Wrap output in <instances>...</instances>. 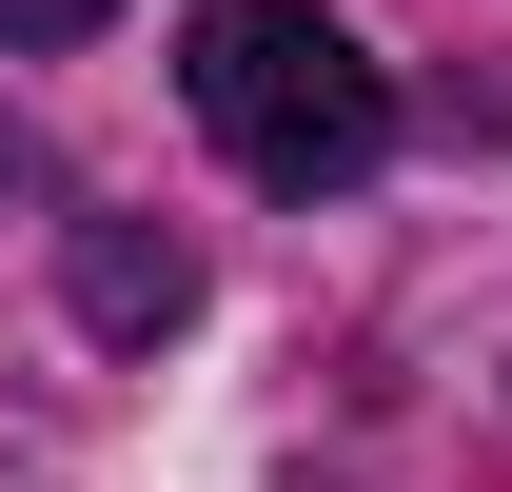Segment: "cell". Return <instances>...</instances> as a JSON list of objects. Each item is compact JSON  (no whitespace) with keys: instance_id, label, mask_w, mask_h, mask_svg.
<instances>
[{"instance_id":"obj_1","label":"cell","mask_w":512,"mask_h":492,"mask_svg":"<svg viewBox=\"0 0 512 492\" xmlns=\"http://www.w3.org/2000/svg\"><path fill=\"white\" fill-rule=\"evenodd\" d=\"M178 99H197V138H217L256 197H355V178L394 158V79H375V40H355V20H316V0H197Z\"/></svg>"},{"instance_id":"obj_2","label":"cell","mask_w":512,"mask_h":492,"mask_svg":"<svg viewBox=\"0 0 512 492\" xmlns=\"http://www.w3.org/2000/svg\"><path fill=\"white\" fill-rule=\"evenodd\" d=\"M79 315H99V335H178V315H197V256L158 237V217H79Z\"/></svg>"},{"instance_id":"obj_3","label":"cell","mask_w":512,"mask_h":492,"mask_svg":"<svg viewBox=\"0 0 512 492\" xmlns=\"http://www.w3.org/2000/svg\"><path fill=\"white\" fill-rule=\"evenodd\" d=\"M119 0H0V60H60V40H99Z\"/></svg>"}]
</instances>
